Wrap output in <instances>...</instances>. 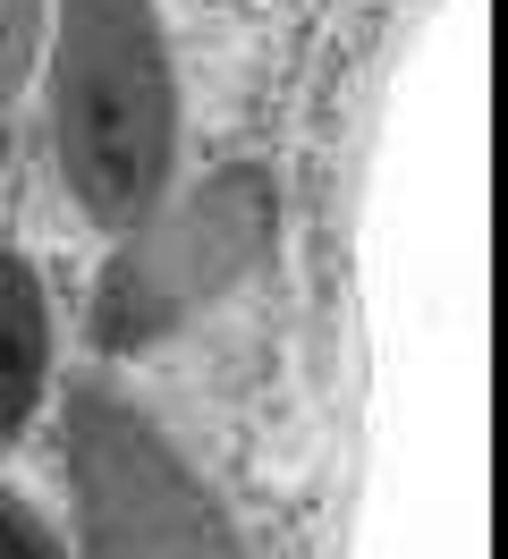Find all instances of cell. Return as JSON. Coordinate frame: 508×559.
I'll return each instance as SVG.
<instances>
[{"label":"cell","mask_w":508,"mask_h":559,"mask_svg":"<svg viewBox=\"0 0 508 559\" xmlns=\"http://www.w3.org/2000/svg\"><path fill=\"white\" fill-rule=\"evenodd\" d=\"M51 153L94 229H128L178 170V76L153 0H51Z\"/></svg>","instance_id":"1"},{"label":"cell","mask_w":508,"mask_h":559,"mask_svg":"<svg viewBox=\"0 0 508 559\" xmlns=\"http://www.w3.org/2000/svg\"><path fill=\"white\" fill-rule=\"evenodd\" d=\"M280 195L263 170H212L196 187H162V204L110 229V263L94 280V340L102 348H153L169 331L229 297L237 280L271 254Z\"/></svg>","instance_id":"2"},{"label":"cell","mask_w":508,"mask_h":559,"mask_svg":"<svg viewBox=\"0 0 508 559\" xmlns=\"http://www.w3.org/2000/svg\"><path fill=\"white\" fill-rule=\"evenodd\" d=\"M68 475H76V525L102 551H187L221 543V518L203 509L196 475L169 457V441L119 399L76 390L68 399Z\"/></svg>","instance_id":"3"},{"label":"cell","mask_w":508,"mask_h":559,"mask_svg":"<svg viewBox=\"0 0 508 559\" xmlns=\"http://www.w3.org/2000/svg\"><path fill=\"white\" fill-rule=\"evenodd\" d=\"M51 390V297L26 254L0 246V441H17L43 416Z\"/></svg>","instance_id":"4"},{"label":"cell","mask_w":508,"mask_h":559,"mask_svg":"<svg viewBox=\"0 0 508 559\" xmlns=\"http://www.w3.org/2000/svg\"><path fill=\"white\" fill-rule=\"evenodd\" d=\"M0 551H26V559H34V551H51V525L34 518V509H26L9 484H0Z\"/></svg>","instance_id":"5"}]
</instances>
